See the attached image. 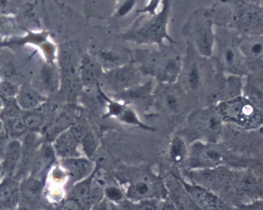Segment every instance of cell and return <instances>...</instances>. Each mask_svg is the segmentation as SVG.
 <instances>
[{
	"instance_id": "obj_19",
	"label": "cell",
	"mask_w": 263,
	"mask_h": 210,
	"mask_svg": "<svg viewBox=\"0 0 263 210\" xmlns=\"http://www.w3.org/2000/svg\"><path fill=\"white\" fill-rule=\"evenodd\" d=\"M233 188L257 199L262 198V180L251 171H236Z\"/></svg>"
},
{
	"instance_id": "obj_7",
	"label": "cell",
	"mask_w": 263,
	"mask_h": 210,
	"mask_svg": "<svg viewBox=\"0 0 263 210\" xmlns=\"http://www.w3.org/2000/svg\"><path fill=\"white\" fill-rule=\"evenodd\" d=\"M229 156L226 147L220 142L194 141L189 144L187 156L182 169L209 168L227 165Z\"/></svg>"
},
{
	"instance_id": "obj_20",
	"label": "cell",
	"mask_w": 263,
	"mask_h": 210,
	"mask_svg": "<svg viewBox=\"0 0 263 210\" xmlns=\"http://www.w3.org/2000/svg\"><path fill=\"white\" fill-rule=\"evenodd\" d=\"M106 79L112 86L124 88L137 84L139 75L134 68L125 66L110 71Z\"/></svg>"
},
{
	"instance_id": "obj_35",
	"label": "cell",
	"mask_w": 263,
	"mask_h": 210,
	"mask_svg": "<svg viewBox=\"0 0 263 210\" xmlns=\"http://www.w3.org/2000/svg\"><path fill=\"white\" fill-rule=\"evenodd\" d=\"M84 148L88 154H91L95 148V142L91 135L85 136L83 138Z\"/></svg>"
},
{
	"instance_id": "obj_26",
	"label": "cell",
	"mask_w": 263,
	"mask_h": 210,
	"mask_svg": "<svg viewBox=\"0 0 263 210\" xmlns=\"http://www.w3.org/2000/svg\"><path fill=\"white\" fill-rule=\"evenodd\" d=\"M3 122L4 128L10 139L21 140L29 132L24 123L22 115L7 119Z\"/></svg>"
},
{
	"instance_id": "obj_43",
	"label": "cell",
	"mask_w": 263,
	"mask_h": 210,
	"mask_svg": "<svg viewBox=\"0 0 263 210\" xmlns=\"http://www.w3.org/2000/svg\"><path fill=\"white\" fill-rule=\"evenodd\" d=\"M3 178V174L1 162H0V182L1 181Z\"/></svg>"
},
{
	"instance_id": "obj_33",
	"label": "cell",
	"mask_w": 263,
	"mask_h": 210,
	"mask_svg": "<svg viewBox=\"0 0 263 210\" xmlns=\"http://www.w3.org/2000/svg\"><path fill=\"white\" fill-rule=\"evenodd\" d=\"M13 27L12 22L8 17L0 14V33L6 34L10 32Z\"/></svg>"
},
{
	"instance_id": "obj_37",
	"label": "cell",
	"mask_w": 263,
	"mask_h": 210,
	"mask_svg": "<svg viewBox=\"0 0 263 210\" xmlns=\"http://www.w3.org/2000/svg\"><path fill=\"white\" fill-rule=\"evenodd\" d=\"M136 0H125L119 8L118 13L120 16L127 14L134 6Z\"/></svg>"
},
{
	"instance_id": "obj_38",
	"label": "cell",
	"mask_w": 263,
	"mask_h": 210,
	"mask_svg": "<svg viewBox=\"0 0 263 210\" xmlns=\"http://www.w3.org/2000/svg\"><path fill=\"white\" fill-rule=\"evenodd\" d=\"M106 195L110 199L114 200L120 199L122 197L121 192L115 187L108 188L106 190Z\"/></svg>"
},
{
	"instance_id": "obj_8",
	"label": "cell",
	"mask_w": 263,
	"mask_h": 210,
	"mask_svg": "<svg viewBox=\"0 0 263 210\" xmlns=\"http://www.w3.org/2000/svg\"><path fill=\"white\" fill-rule=\"evenodd\" d=\"M181 174L189 181L202 186L218 195L233 188L236 177V171L227 165L209 168L183 169Z\"/></svg>"
},
{
	"instance_id": "obj_5",
	"label": "cell",
	"mask_w": 263,
	"mask_h": 210,
	"mask_svg": "<svg viewBox=\"0 0 263 210\" xmlns=\"http://www.w3.org/2000/svg\"><path fill=\"white\" fill-rule=\"evenodd\" d=\"M145 71L159 83H174L177 81L182 64V56L173 44L159 47V50L146 52Z\"/></svg>"
},
{
	"instance_id": "obj_10",
	"label": "cell",
	"mask_w": 263,
	"mask_h": 210,
	"mask_svg": "<svg viewBox=\"0 0 263 210\" xmlns=\"http://www.w3.org/2000/svg\"><path fill=\"white\" fill-rule=\"evenodd\" d=\"M155 97L160 107L171 116L179 115L194 101L177 81L159 83L155 90Z\"/></svg>"
},
{
	"instance_id": "obj_45",
	"label": "cell",
	"mask_w": 263,
	"mask_h": 210,
	"mask_svg": "<svg viewBox=\"0 0 263 210\" xmlns=\"http://www.w3.org/2000/svg\"><path fill=\"white\" fill-rule=\"evenodd\" d=\"M2 106H3V101H2V99L0 98V111L2 109Z\"/></svg>"
},
{
	"instance_id": "obj_16",
	"label": "cell",
	"mask_w": 263,
	"mask_h": 210,
	"mask_svg": "<svg viewBox=\"0 0 263 210\" xmlns=\"http://www.w3.org/2000/svg\"><path fill=\"white\" fill-rule=\"evenodd\" d=\"M21 180L14 176L3 177L0 182V209L16 208L21 200Z\"/></svg>"
},
{
	"instance_id": "obj_18",
	"label": "cell",
	"mask_w": 263,
	"mask_h": 210,
	"mask_svg": "<svg viewBox=\"0 0 263 210\" xmlns=\"http://www.w3.org/2000/svg\"><path fill=\"white\" fill-rule=\"evenodd\" d=\"M244 78L242 95L262 110L263 72H249Z\"/></svg>"
},
{
	"instance_id": "obj_39",
	"label": "cell",
	"mask_w": 263,
	"mask_h": 210,
	"mask_svg": "<svg viewBox=\"0 0 263 210\" xmlns=\"http://www.w3.org/2000/svg\"><path fill=\"white\" fill-rule=\"evenodd\" d=\"M158 2L159 0H151L148 5L142 10V11H147L152 14H155Z\"/></svg>"
},
{
	"instance_id": "obj_30",
	"label": "cell",
	"mask_w": 263,
	"mask_h": 210,
	"mask_svg": "<svg viewBox=\"0 0 263 210\" xmlns=\"http://www.w3.org/2000/svg\"><path fill=\"white\" fill-rule=\"evenodd\" d=\"M18 90L19 87L10 81L0 82V98L2 100L15 98Z\"/></svg>"
},
{
	"instance_id": "obj_34",
	"label": "cell",
	"mask_w": 263,
	"mask_h": 210,
	"mask_svg": "<svg viewBox=\"0 0 263 210\" xmlns=\"http://www.w3.org/2000/svg\"><path fill=\"white\" fill-rule=\"evenodd\" d=\"M239 208L243 209H262V198L254 199V200L250 202L242 204Z\"/></svg>"
},
{
	"instance_id": "obj_12",
	"label": "cell",
	"mask_w": 263,
	"mask_h": 210,
	"mask_svg": "<svg viewBox=\"0 0 263 210\" xmlns=\"http://www.w3.org/2000/svg\"><path fill=\"white\" fill-rule=\"evenodd\" d=\"M181 181L198 209H233L219 195L199 184L187 181L178 170L172 171Z\"/></svg>"
},
{
	"instance_id": "obj_14",
	"label": "cell",
	"mask_w": 263,
	"mask_h": 210,
	"mask_svg": "<svg viewBox=\"0 0 263 210\" xmlns=\"http://www.w3.org/2000/svg\"><path fill=\"white\" fill-rule=\"evenodd\" d=\"M238 44L249 72H263L262 34L240 35Z\"/></svg>"
},
{
	"instance_id": "obj_13",
	"label": "cell",
	"mask_w": 263,
	"mask_h": 210,
	"mask_svg": "<svg viewBox=\"0 0 263 210\" xmlns=\"http://www.w3.org/2000/svg\"><path fill=\"white\" fill-rule=\"evenodd\" d=\"M168 1L164 3L160 11L154 14L140 30L139 34L142 41L147 43H157L159 47L164 45L165 39L170 44H177L167 31V25L170 17V6Z\"/></svg>"
},
{
	"instance_id": "obj_36",
	"label": "cell",
	"mask_w": 263,
	"mask_h": 210,
	"mask_svg": "<svg viewBox=\"0 0 263 210\" xmlns=\"http://www.w3.org/2000/svg\"><path fill=\"white\" fill-rule=\"evenodd\" d=\"M10 139L9 136L4 128L0 132V162Z\"/></svg>"
},
{
	"instance_id": "obj_40",
	"label": "cell",
	"mask_w": 263,
	"mask_h": 210,
	"mask_svg": "<svg viewBox=\"0 0 263 210\" xmlns=\"http://www.w3.org/2000/svg\"><path fill=\"white\" fill-rule=\"evenodd\" d=\"M73 136H75L76 138L82 139L84 138L85 135V130L81 127H77L74 128L73 130Z\"/></svg>"
},
{
	"instance_id": "obj_11",
	"label": "cell",
	"mask_w": 263,
	"mask_h": 210,
	"mask_svg": "<svg viewBox=\"0 0 263 210\" xmlns=\"http://www.w3.org/2000/svg\"><path fill=\"white\" fill-rule=\"evenodd\" d=\"M243 78L217 71L213 85L203 106H215L220 102L242 95Z\"/></svg>"
},
{
	"instance_id": "obj_41",
	"label": "cell",
	"mask_w": 263,
	"mask_h": 210,
	"mask_svg": "<svg viewBox=\"0 0 263 210\" xmlns=\"http://www.w3.org/2000/svg\"><path fill=\"white\" fill-rule=\"evenodd\" d=\"M123 119L128 122H137V120L134 118L133 113L130 111H127L124 115Z\"/></svg>"
},
{
	"instance_id": "obj_23",
	"label": "cell",
	"mask_w": 263,
	"mask_h": 210,
	"mask_svg": "<svg viewBox=\"0 0 263 210\" xmlns=\"http://www.w3.org/2000/svg\"><path fill=\"white\" fill-rule=\"evenodd\" d=\"M15 98L23 111L37 109L43 101L40 93L34 88L28 86L19 87Z\"/></svg>"
},
{
	"instance_id": "obj_15",
	"label": "cell",
	"mask_w": 263,
	"mask_h": 210,
	"mask_svg": "<svg viewBox=\"0 0 263 210\" xmlns=\"http://www.w3.org/2000/svg\"><path fill=\"white\" fill-rule=\"evenodd\" d=\"M164 180L167 197L176 209H198L181 181L172 171Z\"/></svg>"
},
{
	"instance_id": "obj_25",
	"label": "cell",
	"mask_w": 263,
	"mask_h": 210,
	"mask_svg": "<svg viewBox=\"0 0 263 210\" xmlns=\"http://www.w3.org/2000/svg\"><path fill=\"white\" fill-rule=\"evenodd\" d=\"M64 166L75 180L83 178L91 169V164L89 161L80 159H67L64 161Z\"/></svg>"
},
{
	"instance_id": "obj_21",
	"label": "cell",
	"mask_w": 263,
	"mask_h": 210,
	"mask_svg": "<svg viewBox=\"0 0 263 210\" xmlns=\"http://www.w3.org/2000/svg\"><path fill=\"white\" fill-rule=\"evenodd\" d=\"M189 143L180 135L174 136L168 148V159L174 166L182 168L187 156Z\"/></svg>"
},
{
	"instance_id": "obj_4",
	"label": "cell",
	"mask_w": 263,
	"mask_h": 210,
	"mask_svg": "<svg viewBox=\"0 0 263 210\" xmlns=\"http://www.w3.org/2000/svg\"><path fill=\"white\" fill-rule=\"evenodd\" d=\"M223 123L246 130L262 127V110L242 95L215 105Z\"/></svg>"
},
{
	"instance_id": "obj_2",
	"label": "cell",
	"mask_w": 263,
	"mask_h": 210,
	"mask_svg": "<svg viewBox=\"0 0 263 210\" xmlns=\"http://www.w3.org/2000/svg\"><path fill=\"white\" fill-rule=\"evenodd\" d=\"M239 36L231 28L217 27L215 33L216 51L211 57L217 72L242 78L249 72L239 47Z\"/></svg>"
},
{
	"instance_id": "obj_42",
	"label": "cell",
	"mask_w": 263,
	"mask_h": 210,
	"mask_svg": "<svg viewBox=\"0 0 263 210\" xmlns=\"http://www.w3.org/2000/svg\"><path fill=\"white\" fill-rule=\"evenodd\" d=\"M7 4V0H0V10L4 9Z\"/></svg>"
},
{
	"instance_id": "obj_17",
	"label": "cell",
	"mask_w": 263,
	"mask_h": 210,
	"mask_svg": "<svg viewBox=\"0 0 263 210\" xmlns=\"http://www.w3.org/2000/svg\"><path fill=\"white\" fill-rule=\"evenodd\" d=\"M22 155L21 140L10 139L1 160L3 177L15 175L20 164Z\"/></svg>"
},
{
	"instance_id": "obj_29",
	"label": "cell",
	"mask_w": 263,
	"mask_h": 210,
	"mask_svg": "<svg viewBox=\"0 0 263 210\" xmlns=\"http://www.w3.org/2000/svg\"><path fill=\"white\" fill-rule=\"evenodd\" d=\"M2 101L3 106L0 111V119L3 122L22 115L23 110L18 106L15 98L3 99Z\"/></svg>"
},
{
	"instance_id": "obj_24",
	"label": "cell",
	"mask_w": 263,
	"mask_h": 210,
	"mask_svg": "<svg viewBox=\"0 0 263 210\" xmlns=\"http://www.w3.org/2000/svg\"><path fill=\"white\" fill-rule=\"evenodd\" d=\"M100 64L89 56L84 57L80 67V73L83 83L90 86L97 82L101 76Z\"/></svg>"
},
{
	"instance_id": "obj_9",
	"label": "cell",
	"mask_w": 263,
	"mask_h": 210,
	"mask_svg": "<svg viewBox=\"0 0 263 210\" xmlns=\"http://www.w3.org/2000/svg\"><path fill=\"white\" fill-rule=\"evenodd\" d=\"M230 3L233 14L231 29L240 35L263 34V12L261 7L240 0Z\"/></svg>"
},
{
	"instance_id": "obj_6",
	"label": "cell",
	"mask_w": 263,
	"mask_h": 210,
	"mask_svg": "<svg viewBox=\"0 0 263 210\" xmlns=\"http://www.w3.org/2000/svg\"><path fill=\"white\" fill-rule=\"evenodd\" d=\"M213 24L208 9L200 8L192 13L182 28L183 35L202 55L211 58L215 45Z\"/></svg>"
},
{
	"instance_id": "obj_31",
	"label": "cell",
	"mask_w": 263,
	"mask_h": 210,
	"mask_svg": "<svg viewBox=\"0 0 263 210\" xmlns=\"http://www.w3.org/2000/svg\"><path fill=\"white\" fill-rule=\"evenodd\" d=\"M100 56L103 62L107 64L115 65L122 63L125 58L124 54L116 51H103Z\"/></svg>"
},
{
	"instance_id": "obj_1",
	"label": "cell",
	"mask_w": 263,
	"mask_h": 210,
	"mask_svg": "<svg viewBox=\"0 0 263 210\" xmlns=\"http://www.w3.org/2000/svg\"><path fill=\"white\" fill-rule=\"evenodd\" d=\"M186 43L177 82L194 101L203 103L217 70L211 58L200 54L189 41L186 40Z\"/></svg>"
},
{
	"instance_id": "obj_27",
	"label": "cell",
	"mask_w": 263,
	"mask_h": 210,
	"mask_svg": "<svg viewBox=\"0 0 263 210\" xmlns=\"http://www.w3.org/2000/svg\"><path fill=\"white\" fill-rule=\"evenodd\" d=\"M76 139L74 136L69 132L60 136L54 144L57 153L63 156L72 155L75 152Z\"/></svg>"
},
{
	"instance_id": "obj_3",
	"label": "cell",
	"mask_w": 263,
	"mask_h": 210,
	"mask_svg": "<svg viewBox=\"0 0 263 210\" xmlns=\"http://www.w3.org/2000/svg\"><path fill=\"white\" fill-rule=\"evenodd\" d=\"M224 125L215 106H203L191 111L179 135L189 144L196 140L218 142L222 136Z\"/></svg>"
},
{
	"instance_id": "obj_44",
	"label": "cell",
	"mask_w": 263,
	"mask_h": 210,
	"mask_svg": "<svg viewBox=\"0 0 263 210\" xmlns=\"http://www.w3.org/2000/svg\"><path fill=\"white\" fill-rule=\"evenodd\" d=\"M4 129V124L2 120L0 119V132Z\"/></svg>"
},
{
	"instance_id": "obj_32",
	"label": "cell",
	"mask_w": 263,
	"mask_h": 210,
	"mask_svg": "<svg viewBox=\"0 0 263 210\" xmlns=\"http://www.w3.org/2000/svg\"><path fill=\"white\" fill-rule=\"evenodd\" d=\"M90 181L86 180L77 185L73 190V194L78 198H84L89 192Z\"/></svg>"
},
{
	"instance_id": "obj_22",
	"label": "cell",
	"mask_w": 263,
	"mask_h": 210,
	"mask_svg": "<svg viewBox=\"0 0 263 210\" xmlns=\"http://www.w3.org/2000/svg\"><path fill=\"white\" fill-rule=\"evenodd\" d=\"M61 65L66 83L68 86H77V63L76 56L73 50L69 47H64L60 54Z\"/></svg>"
},
{
	"instance_id": "obj_28",
	"label": "cell",
	"mask_w": 263,
	"mask_h": 210,
	"mask_svg": "<svg viewBox=\"0 0 263 210\" xmlns=\"http://www.w3.org/2000/svg\"><path fill=\"white\" fill-rule=\"evenodd\" d=\"M36 109L23 111L22 118L29 132H37L44 123V118Z\"/></svg>"
}]
</instances>
